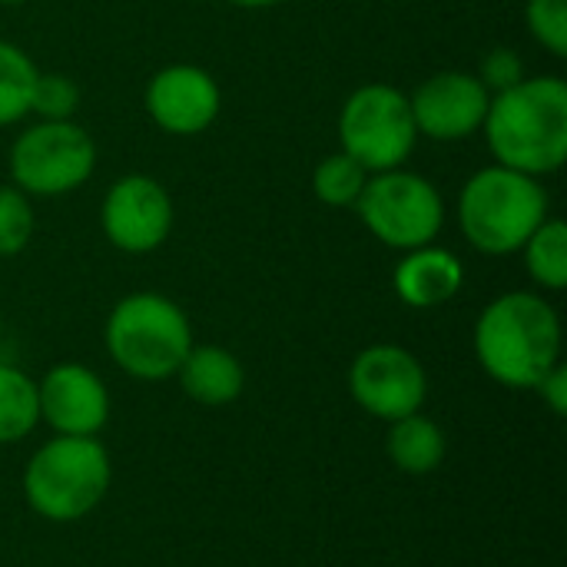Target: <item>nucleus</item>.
<instances>
[{
    "instance_id": "f257e3e1",
    "label": "nucleus",
    "mask_w": 567,
    "mask_h": 567,
    "mask_svg": "<svg viewBox=\"0 0 567 567\" xmlns=\"http://www.w3.org/2000/svg\"><path fill=\"white\" fill-rule=\"evenodd\" d=\"M561 319L538 292H502L478 312L472 332L482 372L515 392H532L561 362Z\"/></svg>"
},
{
    "instance_id": "f03ea898",
    "label": "nucleus",
    "mask_w": 567,
    "mask_h": 567,
    "mask_svg": "<svg viewBox=\"0 0 567 567\" xmlns=\"http://www.w3.org/2000/svg\"><path fill=\"white\" fill-rule=\"evenodd\" d=\"M482 133L498 166L528 176L558 173L567 159V83L545 73L495 93Z\"/></svg>"
},
{
    "instance_id": "7ed1b4c3",
    "label": "nucleus",
    "mask_w": 567,
    "mask_h": 567,
    "mask_svg": "<svg viewBox=\"0 0 567 567\" xmlns=\"http://www.w3.org/2000/svg\"><path fill=\"white\" fill-rule=\"evenodd\" d=\"M113 485V462L100 439L53 435L23 465L27 508L50 525H73L100 508Z\"/></svg>"
},
{
    "instance_id": "20e7f679",
    "label": "nucleus",
    "mask_w": 567,
    "mask_h": 567,
    "mask_svg": "<svg viewBox=\"0 0 567 567\" xmlns=\"http://www.w3.org/2000/svg\"><path fill=\"white\" fill-rule=\"evenodd\" d=\"M548 219V193L538 176L482 166L458 193V226L472 249L485 256L522 252L528 236Z\"/></svg>"
},
{
    "instance_id": "39448f33",
    "label": "nucleus",
    "mask_w": 567,
    "mask_h": 567,
    "mask_svg": "<svg viewBox=\"0 0 567 567\" xmlns=\"http://www.w3.org/2000/svg\"><path fill=\"white\" fill-rule=\"evenodd\" d=\"M193 326L186 312L163 292L123 296L103 326L106 355L120 372L140 382H166L193 349Z\"/></svg>"
},
{
    "instance_id": "423d86ee",
    "label": "nucleus",
    "mask_w": 567,
    "mask_h": 567,
    "mask_svg": "<svg viewBox=\"0 0 567 567\" xmlns=\"http://www.w3.org/2000/svg\"><path fill=\"white\" fill-rule=\"evenodd\" d=\"M352 209L382 246L399 252L435 243L445 226L442 193L432 179L405 166L369 173Z\"/></svg>"
},
{
    "instance_id": "0eeeda50",
    "label": "nucleus",
    "mask_w": 567,
    "mask_h": 567,
    "mask_svg": "<svg viewBox=\"0 0 567 567\" xmlns=\"http://www.w3.org/2000/svg\"><path fill=\"white\" fill-rule=\"evenodd\" d=\"M339 143L365 173L405 166L419 143L409 96L389 83H365L352 90L339 113Z\"/></svg>"
},
{
    "instance_id": "6e6552de",
    "label": "nucleus",
    "mask_w": 567,
    "mask_h": 567,
    "mask_svg": "<svg viewBox=\"0 0 567 567\" xmlns=\"http://www.w3.org/2000/svg\"><path fill=\"white\" fill-rule=\"evenodd\" d=\"M7 166L27 196H63L93 176L96 143L73 120H40L13 140Z\"/></svg>"
},
{
    "instance_id": "1a4fd4ad",
    "label": "nucleus",
    "mask_w": 567,
    "mask_h": 567,
    "mask_svg": "<svg viewBox=\"0 0 567 567\" xmlns=\"http://www.w3.org/2000/svg\"><path fill=\"white\" fill-rule=\"evenodd\" d=\"M346 382H349V395L355 399V405L385 425L422 412L429 399L425 365L395 342H375L362 349L352 359Z\"/></svg>"
},
{
    "instance_id": "9d476101",
    "label": "nucleus",
    "mask_w": 567,
    "mask_h": 567,
    "mask_svg": "<svg viewBox=\"0 0 567 567\" xmlns=\"http://www.w3.org/2000/svg\"><path fill=\"white\" fill-rule=\"evenodd\" d=\"M100 229L106 243L126 256L159 249L173 233V199L166 186L143 173L116 179L100 203Z\"/></svg>"
},
{
    "instance_id": "9b49d317",
    "label": "nucleus",
    "mask_w": 567,
    "mask_h": 567,
    "mask_svg": "<svg viewBox=\"0 0 567 567\" xmlns=\"http://www.w3.org/2000/svg\"><path fill=\"white\" fill-rule=\"evenodd\" d=\"M488 103L492 93L485 83L465 70H442L419 83V90L409 96L419 136L435 143H458L482 133Z\"/></svg>"
},
{
    "instance_id": "f8f14e48",
    "label": "nucleus",
    "mask_w": 567,
    "mask_h": 567,
    "mask_svg": "<svg viewBox=\"0 0 567 567\" xmlns=\"http://www.w3.org/2000/svg\"><path fill=\"white\" fill-rule=\"evenodd\" d=\"M40 422L53 435L96 439L110 422V389L83 362H56L37 382Z\"/></svg>"
},
{
    "instance_id": "ddd939ff",
    "label": "nucleus",
    "mask_w": 567,
    "mask_h": 567,
    "mask_svg": "<svg viewBox=\"0 0 567 567\" xmlns=\"http://www.w3.org/2000/svg\"><path fill=\"white\" fill-rule=\"evenodd\" d=\"M143 106L163 133L196 136L216 123L223 110V90L209 70L196 63H169L146 83Z\"/></svg>"
},
{
    "instance_id": "4468645a",
    "label": "nucleus",
    "mask_w": 567,
    "mask_h": 567,
    "mask_svg": "<svg viewBox=\"0 0 567 567\" xmlns=\"http://www.w3.org/2000/svg\"><path fill=\"white\" fill-rule=\"evenodd\" d=\"M465 286V266L452 249H442L435 243L402 252L392 289L409 309H439L452 302Z\"/></svg>"
},
{
    "instance_id": "2eb2a0df",
    "label": "nucleus",
    "mask_w": 567,
    "mask_h": 567,
    "mask_svg": "<svg viewBox=\"0 0 567 567\" xmlns=\"http://www.w3.org/2000/svg\"><path fill=\"white\" fill-rule=\"evenodd\" d=\"M179 389L186 392V399L209 405V409H223L233 405L243 389H246V369L243 362L223 349V346H196L186 352V359L176 369Z\"/></svg>"
},
{
    "instance_id": "dca6fc26",
    "label": "nucleus",
    "mask_w": 567,
    "mask_h": 567,
    "mask_svg": "<svg viewBox=\"0 0 567 567\" xmlns=\"http://www.w3.org/2000/svg\"><path fill=\"white\" fill-rule=\"evenodd\" d=\"M449 452V439L442 432V425L422 412L405 415L389 422V435H385V455L389 462L402 472V475H432L442 468Z\"/></svg>"
},
{
    "instance_id": "f3484780",
    "label": "nucleus",
    "mask_w": 567,
    "mask_h": 567,
    "mask_svg": "<svg viewBox=\"0 0 567 567\" xmlns=\"http://www.w3.org/2000/svg\"><path fill=\"white\" fill-rule=\"evenodd\" d=\"M40 425L37 379L23 369L0 362V445L23 442Z\"/></svg>"
},
{
    "instance_id": "a211bd4d",
    "label": "nucleus",
    "mask_w": 567,
    "mask_h": 567,
    "mask_svg": "<svg viewBox=\"0 0 567 567\" xmlns=\"http://www.w3.org/2000/svg\"><path fill=\"white\" fill-rule=\"evenodd\" d=\"M525 269L538 289L561 292L567 286V226L561 219H545L522 246Z\"/></svg>"
},
{
    "instance_id": "6ab92c4d",
    "label": "nucleus",
    "mask_w": 567,
    "mask_h": 567,
    "mask_svg": "<svg viewBox=\"0 0 567 567\" xmlns=\"http://www.w3.org/2000/svg\"><path fill=\"white\" fill-rule=\"evenodd\" d=\"M33 60L10 40H0V126L20 123L30 113V93L37 83Z\"/></svg>"
},
{
    "instance_id": "aec40b11",
    "label": "nucleus",
    "mask_w": 567,
    "mask_h": 567,
    "mask_svg": "<svg viewBox=\"0 0 567 567\" xmlns=\"http://www.w3.org/2000/svg\"><path fill=\"white\" fill-rule=\"evenodd\" d=\"M365 179H369V173L352 156H346L339 150V153H329V156L319 159V166L312 173V193H316L319 203L346 209V206H355Z\"/></svg>"
},
{
    "instance_id": "412c9836",
    "label": "nucleus",
    "mask_w": 567,
    "mask_h": 567,
    "mask_svg": "<svg viewBox=\"0 0 567 567\" xmlns=\"http://www.w3.org/2000/svg\"><path fill=\"white\" fill-rule=\"evenodd\" d=\"M37 216L30 196L17 186H0V259L17 256L30 246Z\"/></svg>"
},
{
    "instance_id": "4be33fe9",
    "label": "nucleus",
    "mask_w": 567,
    "mask_h": 567,
    "mask_svg": "<svg viewBox=\"0 0 567 567\" xmlns=\"http://www.w3.org/2000/svg\"><path fill=\"white\" fill-rule=\"evenodd\" d=\"M76 106H80L76 80L63 73H37L30 93V113H37L40 120H73Z\"/></svg>"
},
{
    "instance_id": "5701e85b",
    "label": "nucleus",
    "mask_w": 567,
    "mask_h": 567,
    "mask_svg": "<svg viewBox=\"0 0 567 567\" xmlns=\"http://www.w3.org/2000/svg\"><path fill=\"white\" fill-rule=\"evenodd\" d=\"M525 23L535 43H542L551 56H567V0H528Z\"/></svg>"
},
{
    "instance_id": "b1692460",
    "label": "nucleus",
    "mask_w": 567,
    "mask_h": 567,
    "mask_svg": "<svg viewBox=\"0 0 567 567\" xmlns=\"http://www.w3.org/2000/svg\"><path fill=\"white\" fill-rule=\"evenodd\" d=\"M475 76H478V80L485 83V90L495 96V93L515 86L518 80H525V63H522L508 47H498V50H492V53L482 60V70H478Z\"/></svg>"
},
{
    "instance_id": "393cba45",
    "label": "nucleus",
    "mask_w": 567,
    "mask_h": 567,
    "mask_svg": "<svg viewBox=\"0 0 567 567\" xmlns=\"http://www.w3.org/2000/svg\"><path fill=\"white\" fill-rule=\"evenodd\" d=\"M532 392H538V395H542V402L548 405V412H551V415L565 419L567 415V365L565 362L551 365V369L542 375V382H538Z\"/></svg>"
},
{
    "instance_id": "a878e982",
    "label": "nucleus",
    "mask_w": 567,
    "mask_h": 567,
    "mask_svg": "<svg viewBox=\"0 0 567 567\" xmlns=\"http://www.w3.org/2000/svg\"><path fill=\"white\" fill-rule=\"evenodd\" d=\"M226 3L246 7V10H262V7H276V3H282V0H226Z\"/></svg>"
},
{
    "instance_id": "bb28decb",
    "label": "nucleus",
    "mask_w": 567,
    "mask_h": 567,
    "mask_svg": "<svg viewBox=\"0 0 567 567\" xmlns=\"http://www.w3.org/2000/svg\"><path fill=\"white\" fill-rule=\"evenodd\" d=\"M0 3H23V0H0Z\"/></svg>"
},
{
    "instance_id": "cd10ccee",
    "label": "nucleus",
    "mask_w": 567,
    "mask_h": 567,
    "mask_svg": "<svg viewBox=\"0 0 567 567\" xmlns=\"http://www.w3.org/2000/svg\"><path fill=\"white\" fill-rule=\"evenodd\" d=\"M0 332H3V322H0Z\"/></svg>"
}]
</instances>
